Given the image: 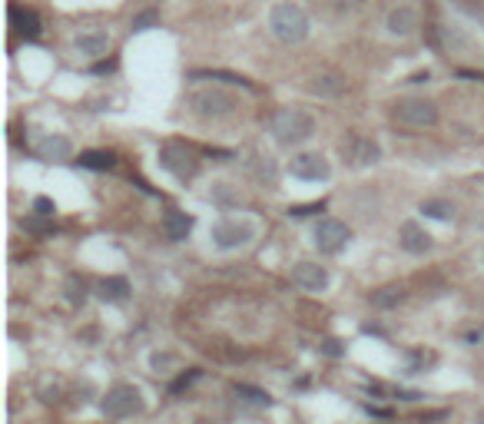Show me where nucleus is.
Returning a JSON list of instances; mask_svg holds the SVG:
<instances>
[{"instance_id": "f257e3e1", "label": "nucleus", "mask_w": 484, "mask_h": 424, "mask_svg": "<svg viewBox=\"0 0 484 424\" xmlns=\"http://www.w3.org/2000/svg\"><path fill=\"white\" fill-rule=\"evenodd\" d=\"M266 126H269V133L282 146H299L305 139H312V133H316V120L309 113H302V109H292V106L275 109L273 116L266 120Z\"/></svg>"}, {"instance_id": "f03ea898", "label": "nucleus", "mask_w": 484, "mask_h": 424, "mask_svg": "<svg viewBox=\"0 0 484 424\" xmlns=\"http://www.w3.org/2000/svg\"><path fill=\"white\" fill-rule=\"evenodd\" d=\"M269 33L282 44H302L309 37V17L295 3H275L269 10Z\"/></svg>"}, {"instance_id": "7ed1b4c3", "label": "nucleus", "mask_w": 484, "mask_h": 424, "mask_svg": "<svg viewBox=\"0 0 484 424\" xmlns=\"http://www.w3.org/2000/svg\"><path fill=\"white\" fill-rule=\"evenodd\" d=\"M239 100L232 93L219 90V87H199V90L189 93V109L202 116V120H223V116H232L236 113Z\"/></svg>"}, {"instance_id": "20e7f679", "label": "nucleus", "mask_w": 484, "mask_h": 424, "mask_svg": "<svg viewBox=\"0 0 484 424\" xmlns=\"http://www.w3.org/2000/svg\"><path fill=\"white\" fill-rule=\"evenodd\" d=\"M209 239L216 249H223V252H232V249H242V245H249L256 239V226L252 222H245V219H216L209 229Z\"/></svg>"}, {"instance_id": "39448f33", "label": "nucleus", "mask_w": 484, "mask_h": 424, "mask_svg": "<svg viewBox=\"0 0 484 424\" xmlns=\"http://www.w3.org/2000/svg\"><path fill=\"white\" fill-rule=\"evenodd\" d=\"M159 166L173 173L176 179H193L199 173V156L186 143H163L159 146Z\"/></svg>"}, {"instance_id": "423d86ee", "label": "nucleus", "mask_w": 484, "mask_h": 424, "mask_svg": "<svg viewBox=\"0 0 484 424\" xmlns=\"http://www.w3.org/2000/svg\"><path fill=\"white\" fill-rule=\"evenodd\" d=\"M100 411L106 418H130V414H139L143 411V391L137 385H116L103 394L100 401Z\"/></svg>"}, {"instance_id": "0eeeda50", "label": "nucleus", "mask_w": 484, "mask_h": 424, "mask_svg": "<svg viewBox=\"0 0 484 424\" xmlns=\"http://www.w3.org/2000/svg\"><path fill=\"white\" fill-rule=\"evenodd\" d=\"M395 120L401 126H411V130H428L438 123V106L424 96H408V100L395 103Z\"/></svg>"}, {"instance_id": "6e6552de", "label": "nucleus", "mask_w": 484, "mask_h": 424, "mask_svg": "<svg viewBox=\"0 0 484 424\" xmlns=\"http://www.w3.org/2000/svg\"><path fill=\"white\" fill-rule=\"evenodd\" d=\"M348 226L345 222H338V219H318L316 232H312V242H316L318 252H325V256H335V252H342L348 245Z\"/></svg>"}, {"instance_id": "1a4fd4ad", "label": "nucleus", "mask_w": 484, "mask_h": 424, "mask_svg": "<svg viewBox=\"0 0 484 424\" xmlns=\"http://www.w3.org/2000/svg\"><path fill=\"white\" fill-rule=\"evenodd\" d=\"M342 156H345V163L348 166H375L379 163V143L375 139H368V136H348L342 139Z\"/></svg>"}, {"instance_id": "9d476101", "label": "nucleus", "mask_w": 484, "mask_h": 424, "mask_svg": "<svg viewBox=\"0 0 484 424\" xmlns=\"http://www.w3.org/2000/svg\"><path fill=\"white\" fill-rule=\"evenodd\" d=\"M329 173H332L329 159L318 156V152H302V156L292 159V176H299V179L318 182V179H329Z\"/></svg>"}, {"instance_id": "9b49d317", "label": "nucleus", "mask_w": 484, "mask_h": 424, "mask_svg": "<svg viewBox=\"0 0 484 424\" xmlns=\"http://www.w3.org/2000/svg\"><path fill=\"white\" fill-rule=\"evenodd\" d=\"M292 282L302 292H325L329 288V272H325V265H316V262H299L292 269Z\"/></svg>"}, {"instance_id": "f8f14e48", "label": "nucleus", "mask_w": 484, "mask_h": 424, "mask_svg": "<svg viewBox=\"0 0 484 424\" xmlns=\"http://www.w3.org/2000/svg\"><path fill=\"white\" fill-rule=\"evenodd\" d=\"M398 245L405 252H411V256H424L431 249V236L418 222H401V229H398Z\"/></svg>"}, {"instance_id": "ddd939ff", "label": "nucleus", "mask_w": 484, "mask_h": 424, "mask_svg": "<svg viewBox=\"0 0 484 424\" xmlns=\"http://www.w3.org/2000/svg\"><path fill=\"white\" fill-rule=\"evenodd\" d=\"M10 24H14V30L20 33V37H27V40H37V37L44 33V27H40V17L33 14L31 7H20V3H14V7H10Z\"/></svg>"}, {"instance_id": "4468645a", "label": "nucleus", "mask_w": 484, "mask_h": 424, "mask_svg": "<svg viewBox=\"0 0 484 424\" xmlns=\"http://www.w3.org/2000/svg\"><path fill=\"white\" fill-rule=\"evenodd\" d=\"M385 27H388L392 37H411L415 27H418V10L415 7H395L388 20H385Z\"/></svg>"}, {"instance_id": "2eb2a0df", "label": "nucleus", "mask_w": 484, "mask_h": 424, "mask_svg": "<svg viewBox=\"0 0 484 424\" xmlns=\"http://www.w3.org/2000/svg\"><path fill=\"white\" fill-rule=\"evenodd\" d=\"M76 53H83V57H103L106 46H110V33L106 30H83L76 33Z\"/></svg>"}, {"instance_id": "dca6fc26", "label": "nucleus", "mask_w": 484, "mask_h": 424, "mask_svg": "<svg viewBox=\"0 0 484 424\" xmlns=\"http://www.w3.org/2000/svg\"><path fill=\"white\" fill-rule=\"evenodd\" d=\"M189 229H193V215H186L180 209H169L163 215V232H166V239H173V242H182L189 236Z\"/></svg>"}, {"instance_id": "f3484780", "label": "nucleus", "mask_w": 484, "mask_h": 424, "mask_svg": "<svg viewBox=\"0 0 484 424\" xmlns=\"http://www.w3.org/2000/svg\"><path fill=\"white\" fill-rule=\"evenodd\" d=\"M37 152H40L44 159L60 163V159H70V156H74V146H70V139L67 136H44L40 143H37Z\"/></svg>"}, {"instance_id": "a211bd4d", "label": "nucleus", "mask_w": 484, "mask_h": 424, "mask_svg": "<svg viewBox=\"0 0 484 424\" xmlns=\"http://www.w3.org/2000/svg\"><path fill=\"white\" fill-rule=\"evenodd\" d=\"M96 295H100L103 302H126V299H130V282H126L123 275H110V279H103V282L96 285Z\"/></svg>"}, {"instance_id": "6ab92c4d", "label": "nucleus", "mask_w": 484, "mask_h": 424, "mask_svg": "<svg viewBox=\"0 0 484 424\" xmlns=\"http://www.w3.org/2000/svg\"><path fill=\"white\" fill-rule=\"evenodd\" d=\"M309 90L316 93V96H338V93H345V76L342 73H318L312 83H309Z\"/></svg>"}, {"instance_id": "aec40b11", "label": "nucleus", "mask_w": 484, "mask_h": 424, "mask_svg": "<svg viewBox=\"0 0 484 424\" xmlns=\"http://www.w3.org/2000/svg\"><path fill=\"white\" fill-rule=\"evenodd\" d=\"M249 173H252V179H256V182H266V186H275V176H279L273 156H252Z\"/></svg>"}, {"instance_id": "412c9836", "label": "nucleus", "mask_w": 484, "mask_h": 424, "mask_svg": "<svg viewBox=\"0 0 484 424\" xmlns=\"http://www.w3.org/2000/svg\"><path fill=\"white\" fill-rule=\"evenodd\" d=\"M76 163L83 169H93V173H106V169H113L116 156H113V152H103V150H87V152H80Z\"/></svg>"}, {"instance_id": "4be33fe9", "label": "nucleus", "mask_w": 484, "mask_h": 424, "mask_svg": "<svg viewBox=\"0 0 484 424\" xmlns=\"http://www.w3.org/2000/svg\"><path fill=\"white\" fill-rule=\"evenodd\" d=\"M232 394L242 398V401H249V405H259V408H269L273 405V398L262 391V388H252V385H232Z\"/></svg>"}, {"instance_id": "5701e85b", "label": "nucleus", "mask_w": 484, "mask_h": 424, "mask_svg": "<svg viewBox=\"0 0 484 424\" xmlns=\"http://www.w3.org/2000/svg\"><path fill=\"white\" fill-rule=\"evenodd\" d=\"M422 212L428 215V219H441V222H448V219L454 215V206H451V202H444V199H424Z\"/></svg>"}, {"instance_id": "b1692460", "label": "nucleus", "mask_w": 484, "mask_h": 424, "mask_svg": "<svg viewBox=\"0 0 484 424\" xmlns=\"http://www.w3.org/2000/svg\"><path fill=\"white\" fill-rule=\"evenodd\" d=\"M401 299H405V292H401V288H381V292L372 295V305H375V308H395Z\"/></svg>"}, {"instance_id": "393cba45", "label": "nucleus", "mask_w": 484, "mask_h": 424, "mask_svg": "<svg viewBox=\"0 0 484 424\" xmlns=\"http://www.w3.org/2000/svg\"><path fill=\"white\" fill-rule=\"evenodd\" d=\"M67 299H70V305L87 302V282H83L80 275H70V282H67Z\"/></svg>"}, {"instance_id": "a878e982", "label": "nucleus", "mask_w": 484, "mask_h": 424, "mask_svg": "<svg viewBox=\"0 0 484 424\" xmlns=\"http://www.w3.org/2000/svg\"><path fill=\"white\" fill-rule=\"evenodd\" d=\"M46 219H50V215H40V212H37V215H27L20 226L27 229V232H33V236H50V232H53V226H50Z\"/></svg>"}, {"instance_id": "bb28decb", "label": "nucleus", "mask_w": 484, "mask_h": 424, "mask_svg": "<svg viewBox=\"0 0 484 424\" xmlns=\"http://www.w3.org/2000/svg\"><path fill=\"white\" fill-rule=\"evenodd\" d=\"M150 27H159V10H143V14H137L133 24H130L133 33H143V30H150Z\"/></svg>"}, {"instance_id": "cd10ccee", "label": "nucleus", "mask_w": 484, "mask_h": 424, "mask_svg": "<svg viewBox=\"0 0 484 424\" xmlns=\"http://www.w3.org/2000/svg\"><path fill=\"white\" fill-rule=\"evenodd\" d=\"M176 362H180L176 355H166V351H163V355H153L150 358V368L156 375H169V368H176Z\"/></svg>"}, {"instance_id": "c85d7f7f", "label": "nucleus", "mask_w": 484, "mask_h": 424, "mask_svg": "<svg viewBox=\"0 0 484 424\" xmlns=\"http://www.w3.org/2000/svg\"><path fill=\"white\" fill-rule=\"evenodd\" d=\"M196 80H226V83H239V87H245V90H252L249 87V80H242V76H236V73H209V70H196Z\"/></svg>"}, {"instance_id": "c756f323", "label": "nucleus", "mask_w": 484, "mask_h": 424, "mask_svg": "<svg viewBox=\"0 0 484 424\" xmlns=\"http://www.w3.org/2000/svg\"><path fill=\"white\" fill-rule=\"evenodd\" d=\"M199 375H202L199 368H189L186 375H180V378L173 381V388H169V391H173V394H182L186 388H189V385H193V381H199Z\"/></svg>"}, {"instance_id": "7c9ffc66", "label": "nucleus", "mask_w": 484, "mask_h": 424, "mask_svg": "<svg viewBox=\"0 0 484 424\" xmlns=\"http://www.w3.org/2000/svg\"><path fill=\"white\" fill-rule=\"evenodd\" d=\"M325 209V202H309V206H292V215H299V219H302V215H312V212H322Z\"/></svg>"}, {"instance_id": "2f4dec72", "label": "nucleus", "mask_w": 484, "mask_h": 424, "mask_svg": "<svg viewBox=\"0 0 484 424\" xmlns=\"http://www.w3.org/2000/svg\"><path fill=\"white\" fill-rule=\"evenodd\" d=\"M33 212H40V215H53V202L46 196H37L33 199Z\"/></svg>"}, {"instance_id": "473e14b6", "label": "nucleus", "mask_w": 484, "mask_h": 424, "mask_svg": "<svg viewBox=\"0 0 484 424\" xmlns=\"http://www.w3.org/2000/svg\"><path fill=\"white\" fill-rule=\"evenodd\" d=\"M322 351H325V355H342V345H338L335 338H329V342L322 345Z\"/></svg>"}, {"instance_id": "72a5a7b5", "label": "nucleus", "mask_w": 484, "mask_h": 424, "mask_svg": "<svg viewBox=\"0 0 484 424\" xmlns=\"http://www.w3.org/2000/svg\"><path fill=\"white\" fill-rule=\"evenodd\" d=\"M93 70H96V73H110V70H116V60H106V63H96V67H93Z\"/></svg>"}, {"instance_id": "f704fd0d", "label": "nucleus", "mask_w": 484, "mask_h": 424, "mask_svg": "<svg viewBox=\"0 0 484 424\" xmlns=\"http://www.w3.org/2000/svg\"><path fill=\"white\" fill-rule=\"evenodd\" d=\"M368 414H375V418H388V414H392V411H385V408H372V405H368Z\"/></svg>"}, {"instance_id": "c9c22d12", "label": "nucleus", "mask_w": 484, "mask_h": 424, "mask_svg": "<svg viewBox=\"0 0 484 424\" xmlns=\"http://www.w3.org/2000/svg\"><path fill=\"white\" fill-rule=\"evenodd\" d=\"M424 80H431V73H428V70H424V73H415V76H411V83H424Z\"/></svg>"}]
</instances>
